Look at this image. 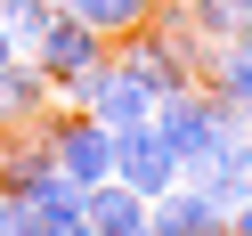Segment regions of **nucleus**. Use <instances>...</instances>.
Here are the masks:
<instances>
[{"label":"nucleus","mask_w":252,"mask_h":236,"mask_svg":"<svg viewBox=\"0 0 252 236\" xmlns=\"http://www.w3.org/2000/svg\"><path fill=\"white\" fill-rule=\"evenodd\" d=\"M147 122H155V138L171 147L179 179H203V171H212V155L228 147V138H244V131H228V122H220L212 106H203V90H171V98L155 106Z\"/></svg>","instance_id":"obj_1"},{"label":"nucleus","mask_w":252,"mask_h":236,"mask_svg":"<svg viewBox=\"0 0 252 236\" xmlns=\"http://www.w3.org/2000/svg\"><path fill=\"white\" fill-rule=\"evenodd\" d=\"M41 138H49V155H57L65 179H82V187L114 179V131H106L98 114H82V106H49V114H41Z\"/></svg>","instance_id":"obj_2"},{"label":"nucleus","mask_w":252,"mask_h":236,"mask_svg":"<svg viewBox=\"0 0 252 236\" xmlns=\"http://www.w3.org/2000/svg\"><path fill=\"white\" fill-rule=\"evenodd\" d=\"M114 179L138 187V196H163V187H179V163H171V147L155 138V122H122L114 131Z\"/></svg>","instance_id":"obj_3"},{"label":"nucleus","mask_w":252,"mask_h":236,"mask_svg":"<svg viewBox=\"0 0 252 236\" xmlns=\"http://www.w3.org/2000/svg\"><path fill=\"white\" fill-rule=\"evenodd\" d=\"M147 220L163 236H228V203H212L195 179H179V187H163V196L147 203Z\"/></svg>","instance_id":"obj_4"},{"label":"nucleus","mask_w":252,"mask_h":236,"mask_svg":"<svg viewBox=\"0 0 252 236\" xmlns=\"http://www.w3.org/2000/svg\"><path fill=\"white\" fill-rule=\"evenodd\" d=\"M49 106H57V82L33 57H8V66H0V131H25V122H41Z\"/></svg>","instance_id":"obj_5"},{"label":"nucleus","mask_w":252,"mask_h":236,"mask_svg":"<svg viewBox=\"0 0 252 236\" xmlns=\"http://www.w3.org/2000/svg\"><path fill=\"white\" fill-rule=\"evenodd\" d=\"M82 220L98 236H138L147 228V196L122 187V179H98V187H82Z\"/></svg>","instance_id":"obj_6"},{"label":"nucleus","mask_w":252,"mask_h":236,"mask_svg":"<svg viewBox=\"0 0 252 236\" xmlns=\"http://www.w3.org/2000/svg\"><path fill=\"white\" fill-rule=\"evenodd\" d=\"M212 49H252V0H171Z\"/></svg>","instance_id":"obj_7"},{"label":"nucleus","mask_w":252,"mask_h":236,"mask_svg":"<svg viewBox=\"0 0 252 236\" xmlns=\"http://www.w3.org/2000/svg\"><path fill=\"white\" fill-rule=\"evenodd\" d=\"M195 187H203L212 203H228V212H236V203L252 196V138H228V147L212 155V171H203Z\"/></svg>","instance_id":"obj_8"},{"label":"nucleus","mask_w":252,"mask_h":236,"mask_svg":"<svg viewBox=\"0 0 252 236\" xmlns=\"http://www.w3.org/2000/svg\"><path fill=\"white\" fill-rule=\"evenodd\" d=\"M65 8H73L82 25H98L106 41H122V33H138V25H147L163 0H65Z\"/></svg>","instance_id":"obj_9"},{"label":"nucleus","mask_w":252,"mask_h":236,"mask_svg":"<svg viewBox=\"0 0 252 236\" xmlns=\"http://www.w3.org/2000/svg\"><path fill=\"white\" fill-rule=\"evenodd\" d=\"M49 236H98V228H90L82 212H65V220H49Z\"/></svg>","instance_id":"obj_10"},{"label":"nucleus","mask_w":252,"mask_h":236,"mask_svg":"<svg viewBox=\"0 0 252 236\" xmlns=\"http://www.w3.org/2000/svg\"><path fill=\"white\" fill-rule=\"evenodd\" d=\"M8 57H17V33H8V17H0V66H8Z\"/></svg>","instance_id":"obj_11"},{"label":"nucleus","mask_w":252,"mask_h":236,"mask_svg":"<svg viewBox=\"0 0 252 236\" xmlns=\"http://www.w3.org/2000/svg\"><path fill=\"white\" fill-rule=\"evenodd\" d=\"M17 8H25V0H0V17H17Z\"/></svg>","instance_id":"obj_12"},{"label":"nucleus","mask_w":252,"mask_h":236,"mask_svg":"<svg viewBox=\"0 0 252 236\" xmlns=\"http://www.w3.org/2000/svg\"><path fill=\"white\" fill-rule=\"evenodd\" d=\"M244 138H252V122H244Z\"/></svg>","instance_id":"obj_13"}]
</instances>
